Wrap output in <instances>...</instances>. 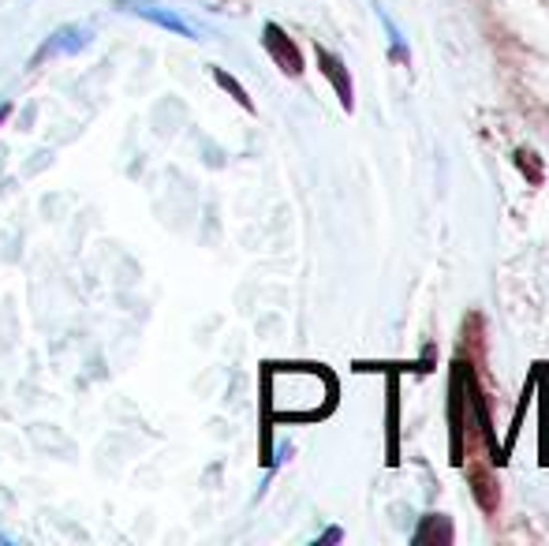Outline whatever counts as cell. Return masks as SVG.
<instances>
[{
    "mask_svg": "<svg viewBox=\"0 0 549 546\" xmlns=\"http://www.w3.org/2000/svg\"><path fill=\"white\" fill-rule=\"evenodd\" d=\"M322 64H325V75H329V79L337 83L340 94H344V101H348V94H352V87L344 83V75H340V64H337V60H333V57H325V53H322Z\"/></svg>",
    "mask_w": 549,
    "mask_h": 546,
    "instance_id": "obj_3",
    "label": "cell"
},
{
    "mask_svg": "<svg viewBox=\"0 0 549 546\" xmlns=\"http://www.w3.org/2000/svg\"><path fill=\"white\" fill-rule=\"evenodd\" d=\"M266 45H269V53L281 60V68L288 75H299V72H303V57H299L296 45L284 38L281 27H266Z\"/></svg>",
    "mask_w": 549,
    "mask_h": 546,
    "instance_id": "obj_1",
    "label": "cell"
},
{
    "mask_svg": "<svg viewBox=\"0 0 549 546\" xmlns=\"http://www.w3.org/2000/svg\"><path fill=\"white\" fill-rule=\"evenodd\" d=\"M471 490H475V502L486 509V513H493L497 509V483H493V475L490 472H471Z\"/></svg>",
    "mask_w": 549,
    "mask_h": 546,
    "instance_id": "obj_2",
    "label": "cell"
}]
</instances>
